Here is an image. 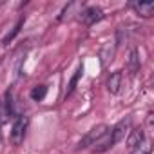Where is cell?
Returning <instances> with one entry per match:
<instances>
[{
    "instance_id": "6da1fadb",
    "label": "cell",
    "mask_w": 154,
    "mask_h": 154,
    "mask_svg": "<svg viewBox=\"0 0 154 154\" xmlns=\"http://www.w3.org/2000/svg\"><path fill=\"white\" fill-rule=\"evenodd\" d=\"M27 125H29V118L26 114H20L15 120V123L11 127V134H9V140H11L13 145H20L24 141L26 132H27Z\"/></svg>"
},
{
    "instance_id": "7a4b0ae2",
    "label": "cell",
    "mask_w": 154,
    "mask_h": 154,
    "mask_svg": "<svg viewBox=\"0 0 154 154\" xmlns=\"http://www.w3.org/2000/svg\"><path fill=\"white\" fill-rule=\"evenodd\" d=\"M131 129H132V122H131V118H123V120H120V122H118L111 131H109L111 143H112V145H116V143H120L122 140H125V138L129 136Z\"/></svg>"
},
{
    "instance_id": "3957f363",
    "label": "cell",
    "mask_w": 154,
    "mask_h": 154,
    "mask_svg": "<svg viewBox=\"0 0 154 154\" xmlns=\"http://www.w3.org/2000/svg\"><path fill=\"white\" fill-rule=\"evenodd\" d=\"M107 132H109V127H107V125H96V127H93V129L85 134V138L78 143V149H85V147H89V145H94V143L100 141Z\"/></svg>"
},
{
    "instance_id": "277c9868",
    "label": "cell",
    "mask_w": 154,
    "mask_h": 154,
    "mask_svg": "<svg viewBox=\"0 0 154 154\" xmlns=\"http://www.w3.org/2000/svg\"><path fill=\"white\" fill-rule=\"evenodd\" d=\"M103 18V11L100 8H85L82 13H80V20L85 24V26H93L96 22H100Z\"/></svg>"
},
{
    "instance_id": "5b68a950",
    "label": "cell",
    "mask_w": 154,
    "mask_h": 154,
    "mask_svg": "<svg viewBox=\"0 0 154 154\" xmlns=\"http://www.w3.org/2000/svg\"><path fill=\"white\" fill-rule=\"evenodd\" d=\"M131 8L143 18H150L154 13V2H132Z\"/></svg>"
},
{
    "instance_id": "8992f818",
    "label": "cell",
    "mask_w": 154,
    "mask_h": 154,
    "mask_svg": "<svg viewBox=\"0 0 154 154\" xmlns=\"http://www.w3.org/2000/svg\"><path fill=\"white\" fill-rule=\"evenodd\" d=\"M122 80H123L122 71H114L109 76V80H107V91L111 94H118L120 93V87H122Z\"/></svg>"
},
{
    "instance_id": "52a82bcc",
    "label": "cell",
    "mask_w": 154,
    "mask_h": 154,
    "mask_svg": "<svg viewBox=\"0 0 154 154\" xmlns=\"http://www.w3.org/2000/svg\"><path fill=\"white\" fill-rule=\"evenodd\" d=\"M143 141H145V138H143V131H141V129H131L129 138H127L129 147H131V149H134V147H138V145H140V143H143Z\"/></svg>"
},
{
    "instance_id": "ba28073f",
    "label": "cell",
    "mask_w": 154,
    "mask_h": 154,
    "mask_svg": "<svg viewBox=\"0 0 154 154\" xmlns=\"http://www.w3.org/2000/svg\"><path fill=\"white\" fill-rule=\"evenodd\" d=\"M127 67H129V72L131 74H136L140 71V56H138V51L132 49L131 54H129V60H127Z\"/></svg>"
},
{
    "instance_id": "9c48e42d",
    "label": "cell",
    "mask_w": 154,
    "mask_h": 154,
    "mask_svg": "<svg viewBox=\"0 0 154 154\" xmlns=\"http://www.w3.org/2000/svg\"><path fill=\"white\" fill-rule=\"evenodd\" d=\"M45 93H47L45 85H38V87H35V89L31 91V98H33V100H36V102H40V100H44Z\"/></svg>"
},
{
    "instance_id": "30bf717a",
    "label": "cell",
    "mask_w": 154,
    "mask_h": 154,
    "mask_svg": "<svg viewBox=\"0 0 154 154\" xmlns=\"http://www.w3.org/2000/svg\"><path fill=\"white\" fill-rule=\"evenodd\" d=\"M131 154H150V143H149V141L140 143L138 147H134V149H132V152H131Z\"/></svg>"
},
{
    "instance_id": "8fae6325",
    "label": "cell",
    "mask_w": 154,
    "mask_h": 154,
    "mask_svg": "<svg viewBox=\"0 0 154 154\" xmlns=\"http://www.w3.org/2000/svg\"><path fill=\"white\" fill-rule=\"evenodd\" d=\"M80 76H82V67L78 69V71H76V74L72 76V80H71V84H69V89H67V96L74 91V87H76V82H78V78H80Z\"/></svg>"
},
{
    "instance_id": "7c38bea8",
    "label": "cell",
    "mask_w": 154,
    "mask_h": 154,
    "mask_svg": "<svg viewBox=\"0 0 154 154\" xmlns=\"http://www.w3.org/2000/svg\"><path fill=\"white\" fill-rule=\"evenodd\" d=\"M22 24H24V20L20 18V20H18V24L15 26V29H13V33H11V35H8V36L4 38V44H8V42H9V40H11V38H13V36H15V35H17V33L20 31V26H22Z\"/></svg>"
}]
</instances>
